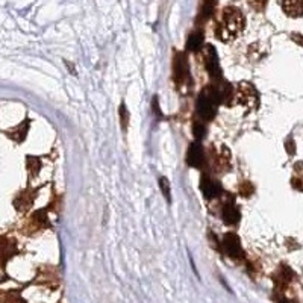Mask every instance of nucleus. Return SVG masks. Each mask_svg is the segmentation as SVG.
I'll list each match as a JSON object with an SVG mask.
<instances>
[{
    "mask_svg": "<svg viewBox=\"0 0 303 303\" xmlns=\"http://www.w3.org/2000/svg\"><path fill=\"white\" fill-rule=\"evenodd\" d=\"M238 99H240V103L247 106L249 109H256L258 105H259V96H258V91L253 88V85H250L249 82H241L240 83V88H238Z\"/></svg>",
    "mask_w": 303,
    "mask_h": 303,
    "instance_id": "4",
    "label": "nucleus"
},
{
    "mask_svg": "<svg viewBox=\"0 0 303 303\" xmlns=\"http://www.w3.org/2000/svg\"><path fill=\"white\" fill-rule=\"evenodd\" d=\"M41 168V159L35 156H27V170L30 176H36Z\"/></svg>",
    "mask_w": 303,
    "mask_h": 303,
    "instance_id": "17",
    "label": "nucleus"
},
{
    "mask_svg": "<svg viewBox=\"0 0 303 303\" xmlns=\"http://www.w3.org/2000/svg\"><path fill=\"white\" fill-rule=\"evenodd\" d=\"M159 187H161V191H162L165 200L170 202L171 200V193H170V182H168V179L167 178H161L159 179Z\"/></svg>",
    "mask_w": 303,
    "mask_h": 303,
    "instance_id": "19",
    "label": "nucleus"
},
{
    "mask_svg": "<svg viewBox=\"0 0 303 303\" xmlns=\"http://www.w3.org/2000/svg\"><path fill=\"white\" fill-rule=\"evenodd\" d=\"M35 196H36V191L27 188V190L21 191L20 194H17V197L14 199V206L17 208V211L26 212V211L33 205Z\"/></svg>",
    "mask_w": 303,
    "mask_h": 303,
    "instance_id": "10",
    "label": "nucleus"
},
{
    "mask_svg": "<svg viewBox=\"0 0 303 303\" xmlns=\"http://www.w3.org/2000/svg\"><path fill=\"white\" fill-rule=\"evenodd\" d=\"M205 162V152L202 149V146L199 143H193L190 144L188 147V152H187V164L190 167H202Z\"/></svg>",
    "mask_w": 303,
    "mask_h": 303,
    "instance_id": "8",
    "label": "nucleus"
},
{
    "mask_svg": "<svg viewBox=\"0 0 303 303\" xmlns=\"http://www.w3.org/2000/svg\"><path fill=\"white\" fill-rule=\"evenodd\" d=\"M223 250L226 252V255L232 259H241L244 256V250L241 247V241L238 238V235H235L234 232H228L223 238Z\"/></svg>",
    "mask_w": 303,
    "mask_h": 303,
    "instance_id": "5",
    "label": "nucleus"
},
{
    "mask_svg": "<svg viewBox=\"0 0 303 303\" xmlns=\"http://www.w3.org/2000/svg\"><path fill=\"white\" fill-rule=\"evenodd\" d=\"M240 219H241L240 209H238V206L235 205V202L232 199L223 206V222L226 225H237L240 222Z\"/></svg>",
    "mask_w": 303,
    "mask_h": 303,
    "instance_id": "12",
    "label": "nucleus"
},
{
    "mask_svg": "<svg viewBox=\"0 0 303 303\" xmlns=\"http://www.w3.org/2000/svg\"><path fill=\"white\" fill-rule=\"evenodd\" d=\"M287 152H288V153H291V155H294V153H296V144H294V141H293V140H288V141H287Z\"/></svg>",
    "mask_w": 303,
    "mask_h": 303,
    "instance_id": "24",
    "label": "nucleus"
},
{
    "mask_svg": "<svg viewBox=\"0 0 303 303\" xmlns=\"http://www.w3.org/2000/svg\"><path fill=\"white\" fill-rule=\"evenodd\" d=\"M219 100L211 86H206L197 97V114L203 120H212L217 114Z\"/></svg>",
    "mask_w": 303,
    "mask_h": 303,
    "instance_id": "2",
    "label": "nucleus"
},
{
    "mask_svg": "<svg viewBox=\"0 0 303 303\" xmlns=\"http://www.w3.org/2000/svg\"><path fill=\"white\" fill-rule=\"evenodd\" d=\"M27 131H29V120H26V121L20 123L17 127H14V129L8 131V132H6V135H8L11 140H14V141H17V143H21V141H24V140H26Z\"/></svg>",
    "mask_w": 303,
    "mask_h": 303,
    "instance_id": "13",
    "label": "nucleus"
},
{
    "mask_svg": "<svg viewBox=\"0 0 303 303\" xmlns=\"http://www.w3.org/2000/svg\"><path fill=\"white\" fill-rule=\"evenodd\" d=\"M193 134H194V137H196L197 140H202V138L205 137V134H206L205 124L200 123V121H194V123H193Z\"/></svg>",
    "mask_w": 303,
    "mask_h": 303,
    "instance_id": "20",
    "label": "nucleus"
},
{
    "mask_svg": "<svg viewBox=\"0 0 303 303\" xmlns=\"http://www.w3.org/2000/svg\"><path fill=\"white\" fill-rule=\"evenodd\" d=\"M152 109H153V112H155L156 117L162 118V112H161V108H159V99H158L156 96H155L153 100H152Z\"/></svg>",
    "mask_w": 303,
    "mask_h": 303,
    "instance_id": "22",
    "label": "nucleus"
},
{
    "mask_svg": "<svg viewBox=\"0 0 303 303\" xmlns=\"http://www.w3.org/2000/svg\"><path fill=\"white\" fill-rule=\"evenodd\" d=\"M120 124H121L123 131L126 132L127 126H129V111H127V108H126L124 103L120 105Z\"/></svg>",
    "mask_w": 303,
    "mask_h": 303,
    "instance_id": "18",
    "label": "nucleus"
},
{
    "mask_svg": "<svg viewBox=\"0 0 303 303\" xmlns=\"http://www.w3.org/2000/svg\"><path fill=\"white\" fill-rule=\"evenodd\" d=\"M253 191H255V187L252 184H249V182H244V184L240 185V193L244 197H250L253 194Z\"/></svg>",
    "mask_w": 303,
    "mask_h": 303,
    "instance_id": "21",
    "label": "nucleus"
},
{
    "mask_svg": "<svg viewBox=\"0 0 303 303\" xmlns=\"http://www.w3.org/2000/svg\"><path fill=\"white\" fill-rule=\"evenodd\" d=\"M205 68L208 70L209 76L214 80L222 79V70H220V59L217 56V52L212 46L205 47Z\"/></svg>",
    "mask_w": 303,
    "mask_h": 303,
    "instance_id": "6",
    "label": "nucleus"
},
{
    "mask_svg": "<svg viewBox=\"0 0 303 303\" xmlns=\"http://www.w3.org/2000/svg\"><path fill=\"white\" fill-rule=\"evenodd\" d=\"M244 23H246V20H244L243 12L235 6H228L222 12V20L217 24L215 35L223 42L232 41L243 32Z\"/></svg>",
    "mask_w": 303,
    "mask_h": 303,
    "instance_id": "1",
    "label": "nucleus"
},
{
    "mask_svg": "<svg viewBox=\"0 0 303 303\" xmlns=\"http://www.w3.org/2000/svg\"><path fill=\"white\" fill-rule=\"evenodd\" d=\"M249 2H250V5H252L255 9H258V11H263L264 6H266V3H267V0H249Z\"/></svg>",
    "mask_w": 303,
    "mask_h": 303,
    "instance_id": "23",
    "label": "nucleus"
},
{
    "mask_svg": "<svg viewBox=\"0 0 303 303\" xmlns=\"http://www.w3.org/2000/svg\"><path fill=\"white\" fill-rule=\"evenodd\" d=\"M173 79L179 90L187 88L191 85V74H190V65L185 53L178 52L173 59Z\"/></svg>",
    "mask_w": 303,
    "mask_h": 303,
    "instance_id": "3",
    "label": "nucleus"
},
{
    "mask_svg": "<svg viewBox=\"0 0 303 303\" xmlns=\"http://www.w3.org/2000/svg\"><path fill=\"white\" fill-rule=\"evenodd\" d=\"M202 47H203V33L202 32H193L188 36L187 50H190V52H199Z\"/></svg>",
    "mask_w": 303,
    "mask_h": 303,
    "instance_id": "15",
    "label": "nucleus"
},
{
    "mask_svg": "<svg viewBox=\"0 0 303 303\" xmlns=\"http://www.w3.org/2000/svg\"><path fill=\"white\" fill-rule=\"evenodd\" d=\"M212 12H214V0H205L202 8H200L197 20L199 21H206L212 15Z\"/></svg>",
    "mask_w": 303,
    "mask_h": 303,
    "instance_id": "16",
    "label": "nucleus"
},
{
    "mask_svg": "<svg viewBox=\"0 0 303 303\" xmlns=\"http://www.w3.org/2000/svg\"><path fill=\"white\" fill-rule=\"evenodd\" d=\"M49 226V220H47V209H39L36 211L30 219H29V223L26 226V231L29 234L32 232H38L41 229H46Z\"/></svg>",
    "mask_w": 303,
    "mask_h": 303,
    "instance_id": "9",
    "label": "nucleus"
},
{
    "mask_svg": "<svg viewBox=\"0 0 303 303\" xmlns=\"http://www.w3.org/2000/svg\"><path fill=\"white\" fill-rule=\"evenodd\" d=\"M200 190H202L205 199H209V200H211V199H215V197H219V196L222 194V185H220L217 181H214V179H211V178H208V176H203V178H202Z\"/></svg>",
    "mask_w": 303,
    "mask_h": 303,
    "instance_id": "11",
    "label": "nucleus"
},
{
    "mask_svg": "<svg viewBox=\"0 0 303 303\" xmlns=\"http://www.w3.org/2000/svg\"><path fill=\"white\" fill-rule=\"evenodd\" d=\"M282 8L290 17L297 18L302 15V0H282Z\"/></svg>",
    "mask_w": 303,
    "mask_h": 303,
    "instance_id": "14",
    "label": "nucleus"
},
{
    "mask_svg": "<svg viewBox=\"0 0 303 303\" xmlns=\"http://www.w3.org/2000/svg\"><path fill=\"white\" fill-rule=\"evenodd\" d=\"M18 249H17V243L8 237H0V270L5 269L6 263L17 255Z\"/></svg>",
    "mask_w": 303,
    "mask_h": 303,
    "instance_id": "7",
    "label": "nucleus"
}]
</instances>
